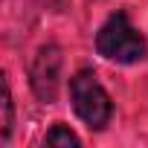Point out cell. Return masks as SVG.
<instances>
[{"instance_id": "6da1fadb", "label": "cell", "mask_w": 148, "mask_h": 148, "mask_svg": "<svg viewBox=\"0 0 148 148\" xmlns=\"http://www.w3.org/2000/svg\"><path fill=\"white\" fill-rule=\"evenodd\" d=\"M96 52L116 64H139L148 58V41L125 12H113L96 32Z\"/></svg>"}, {"instance_id": "7a4b0ae2", "label": "cell", "mask_w": 148, "mask_h": 148, "mask_svg": "<svg viewBox=\"0 0 148 148\" xmlns=\"http://www.w3.org/2000/svg\"><path fill=\"white\" fill-rule=\"evenodd\" d=\"M70 102L76 116L90 131H102L113 116V102L93 70H79L70 79Z\"/></svg>"}, {"instance_id": "3957f363", "label": "cell", "mask_w": 148, "mask_h": 148, "mask_svg": "<svg viewBox=\"0 0 148 148\" xmlns=\"http://www.w3.org/2000/svg\"><path fill=\"white\" fill-rule=\"evenodd\" d=\"M61 64H64V55H61L58 44L38 47V52L32 58V70H29V84H32V93H35L38 102L52 105L58 99V90H61Z\"/></svg>"}, {"instance_id": "277c9868", "label": "cell", "mask_w": 148, "mask_h": 148, "mask_svg": "<svg viewBox=\"0 0 148 148\" xmlns=\"http://www.w3.org/2000/svg\"><path fill=\"white\" fill-rule=\"evenodd\" d=\"M44 142H47V145H52V148H79V145H82V139L73 134L64 122H55V125H52V131L44 136Z\"/></svg>"}, {"instance_id": "5b68a950", "label": "cell", "mask_w": 148, "mask_h": 148, "mask_svg": "<svg viewBox=\"0 0 148 148\" xmlns=\"http://www.w3.org/2000/svg\"><path fill=\"white\" fill-rule=\"evenodd\" d=\"M12 128H15V102H12V90H9V82H6V93H3V142L12 139Z\"/></svg>"}, {"instance_id": "8992f818", "label": "cell", "mask_w": 148, "mask_h": 148, "mask_svg": "<svg viewBox=\"0 0 148 148\" xmlns=\"http://www.w3.org/2000/svg\"><path fill=\"white\" fill-rule=\"evenodd\" d=\"M41 3H44V6H49L52 12H61V9H64V3H67V0H41Z\"/></svg>"}]
</instances>
